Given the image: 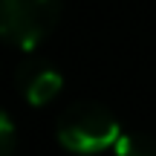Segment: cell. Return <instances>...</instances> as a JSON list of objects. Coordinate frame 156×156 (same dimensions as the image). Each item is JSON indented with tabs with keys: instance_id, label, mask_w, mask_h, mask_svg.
I'll return each mask as SVG.
<instances>
[{
	"instance_id": "cell-4",
	"label": "cell",
	"mask_w": 156,
	"mask_h": 156,
	"mask_svg": "<svg viewBox=\"0 0 156 156\" xmlns=\"http://www.w3.org/2000/svg\"><path fill=\"white\" fill-rule=\"evenodd\" d=\"M113 151L116 156H156V139L145 133H122Z\"/></svg>"
},
{
	"instance_id": "cell-5",
	"label": "cell",
	"mask_w": 156,
	"mask_h": 156,
	"mask_svg": "<svg viewBox=\"0 0 156 156\" xmlns=\"http://www.w3.org/2000/svg\"><path fill=\"white\" fill-rule=\"evenodd\" d=\"M15 145H17L15 122L9 119L6 110H0V156H12V153H15Z\"/></svg>"
},
{
	"instance_id": "cell-1",
	"label": "cell",
	"mask_w": 156,
	"mask_h": 156,
	"mask_svg": "<svg viewBox=\"0 0 156 156\" xmlns=\"http://www.w3.org/2000/svg\"><path fill=\"white\" fill-rule=\"evenodd\" d=\"M58 142L67 147L69 153H101L107 147H116L122 127H119L116 116L98 101H75L61 113L55 124Z\"/></svg>"
},
{
	"instance_id": "cell-3",
	"label": "cell",
	"mask_w": 156,
	"mask_h": 156,
	"mask_svg": "<svg viewBox=\"0 0 156 156\" xmlns=\"http://www.w3.org/2000/svg\"><path fill=\"white\" fill-rule=\"evenodd\" d=\"M17 87L32 107H44L61 93L64 75L46 61H23L17 69Z\"/></svg>"
},
{
	"instance_id": "cell-2",
	"label": "cell",
	"mask_w": 156,
	"mask_h": 156,
	"mask_svg": "<svg viewBox=\"0 0 156 156\" xmlns=\"http://www.w3.org/2000/svg\"><path fill=\"white\" fill-rule=\"evenodd\" d=\"M61 0H0V38L32 49L55 29Z\"/></svg>"
}]
</instances>
